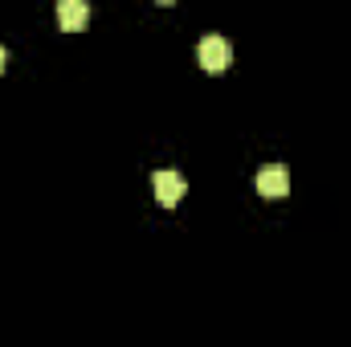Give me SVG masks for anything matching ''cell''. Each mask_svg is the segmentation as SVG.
I'll return each instance as SVG.
<instances>
[{
  "label": "cell",
  "instance_id": "cell-3",
  "mask_svg": "<svg viewBox=\"0 0 351 347\" xmlns=\"http://www.w3.org/2000/svg\"><path fill=\"white\" fill-rule=\"evenodd\" d=\"M156 200L164 204V208H176L180 200H184V192H188V184H184V176L180 172H156Z\"/></svg>",
  "mask_w": 351,
  "mask_h": 347
},
{
  "label": "cell",
  "instance_id": "cell-2",
  "mask_svg": "<svg viewBox=\"0 0 351 347\" xmlns=\"http://www.w3.org/2000/svg\"><path fill=\"white\" fill-rule=\"evenodd\" d=\"M258 192H262L265 200H282L290 192V172L282 164H265L262 172H258Z\"/></svg>",
  "mask_w": 351,
  "mask_h": 347
},
{
  "label": "cell",
  "instance_id": "cell-4",
  "mask_svg": "<svg viewBox=\"0 0 351 347\" xmlns=\"http://www.w3.org/2000/svg\"><path fill=\"white\" fill-rule=\"evenodd\" d=\"M58 21H62L66 33H78L90 21V4L86 0H62V4H58Z\"/></svg>",
  "mask_w": 351,
  "mask_h": 347
},
{
  "label": "cell",
  "instance_id": "cell-1",
  "mask_svg": "<svg viewBox=\"0 0 351 347\" xmlns=\"http://www.w3.org/2000/svg\"><path fill=\"white\" fill-rule=\"evenodd\" d=\"M196 58H200V66H204L208 74H225L229 62H233V45H229L221 33H208V37H200Z\"/></svg>",
  "mask_w": 351,
  "mask_h": 347
},
{
  "label": "cell",
  "instance_id": "cell-5",
  "mask_svg": "<svg viewBox=\"0 0 351 347\" xmlns=\"http://www.w3.org/2000/svg\"><path fill=\"white\" fill-rule=\"evenodd\" d=\"M4 62H8V53H4V45H0V70H4Z\"/></svg>",
  "mask_w": 351,
  "mask_h": 347
}]
</instances>
